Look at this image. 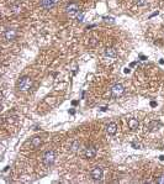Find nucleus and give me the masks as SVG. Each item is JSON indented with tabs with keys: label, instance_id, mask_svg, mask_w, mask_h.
Listing matches in <instances>:
<instances>
[{
	"label": "nucleus",
	"instance_id": "6e6552de",
	"mask_svg": "<svg viewBox=\"0 0 164 184\" xmlns=\"http://www.w3.org/2000/svg\"><path fill=\"white\" fill-rule=\"evenodd\" d=\"M162 126H163V124L159 122V121H157V120H153V121H150V122L148 124L149 131H157V130H159Z\"/></svg>",
	"mask_w": 164,
	"mask_h": 184
},
{
	"label": "nucleus",
	"instance_id": "20e7f679",
	"mask_svg": "<svg viewBox=\"0 0 164 184\" xmlns=\"http://www.w3.org/2000/svg\"><path fill=\"white\" fill-rule=\"evenodd\" d=\"M65 11H67V15H68V16L73 18V16H75V15L78 14V11H79V5H78L76 3H70V4L67 5Z\"/></svg>",
	"mask_w": 164,
	"mask_h": 184
},
{
	"label": "nucleus",
	"instance_id": "412c9836",
	"mask_svg": "<svg viewBox=\"0 0 164 184\" xmlns=\"http://www.w3.org/2000/svg\"><path fill=\"white\" fill-rule=\"evenodd\" d=\"M139 58H142V59L144 61V59H146V56H143V54H139Z\"/></svg>",
	"mask_w": 164,
	"mask_h": 184
},
{
	"label": "nucleus",
	"instance_id": "ddd939ff",
	"mask_svg": "<svg viewBox=\"0 0 164 184\" xmlns=\"http://www.w3.org/2000/svg\"><path fill=\"white\" fill-rule=\"evenodd\" d=\"M10 10H11V13L13 14H15V15H18V14H20L21 13V6L20 5H11L10 6Z\"/></svg>",
	"mask_w": 164,
	"mask_h": 184
},
{
	"label": "nucleus",
	"instance_id": "aec40b11",
	"mask_svg": "<svg viewBox=\"0 0 164 184\" xmlns=\"http://www.w3.org/2000/svg\"><path fill=\"white\" fill-rule=\"evenodd\" d=\"M83 19H84V13L78 14V20H79V21H83Z\"/></svg>",
	"mask_w": 164,
	"mask_h": 184
},
{
	"label": "nucleus",
	"instance_id": "4be33fe9",
	"mask_svg": "<svg viewBox=\"0 0 164 184\" xmlns=\"http://www.w3.org/2000/svg\"><path fill=\"white\" fill-rule=\"evenodd\" d=\"M150 105H152V106H157V103H155V102H152Z\"/></svg>",
	"mask_w": 164,
	"mask_h": 184
},
{
	"label": "nucleus",
	"instance_id": "9b49d317",
	"mask_svg": "<svg viewBox=\"0 0 164 184\" xmlns=\"http://www.w3.org/2000/svg\"><path fill=\"white\" fill-rule=\"evenodd\" d=\"M138 126H139L138 120H136V119H130L128 120V127L131 130H136V129H138Z\"/></svg>",
	"mask_w": 164,
	"mask_h": 184
},
{
	"label": "nucleus",
	"instance_id": "f03ea898",
	"mask_svg": "<svg viewBox=\"0 0 164 184\" xmlns=\"http://www.w3.org/2000/svg\"><path fill=\"white\" fill-rule=\"evenodd\" d=\"M42 161H43V164H45V166H47V167L52 166V164L54 163V161H56V153H54L53 151H47V152L43 154Z\"/></svg>",
	"mask_w": 164,
	"mask_h": 184
},
{
	"label": "nucleus",
	"instance_id": "f3484780",
	"mask_svg": "<svg viewBox=\"0 0 164 184\" xmlns=\"http://www.w3.org/2000/svg\"><path fill=\"white\" fill-rule=\"evenodd\" d=\"M131 146H132L133 148H136V150H141V148H142V143H139V142H137V141H133V142L131 143Z\"/></svg>",
	"mask_w": 164,
	"mask_h": 184
},
{
	"label": "nucleus",
	"instance_id": "7ed1b4c3",
	"mask_svg": "<svg viewBox=\"0 0 164 184\" xmlns=\"http://www.w3.org/2000/svg\"><path fill=\"white\" fill-rule=\"evenodd\" d=\"M123 91H125L123 85L120 84V83H117V84H115L111 88V95H112V98H119V97H121L123 94Z\"/></svg>",
	"mask_w": 164,
	"mask_h": 184
},
{
	"label": "nucleus",
	"instance_id": "b1692460",
	"mask_svg": "<svg viewBox=\"0 0 164 184\" xmlns=\"http://www.w3.org/2000/svg\"><path fill=\"white\" fill-rule=\"evenodd\" d=\"M52 2H53V3H54V4H56V3H57V2H58V0H52Z\"/></svg>",
	"mask_w": 164,
	"mask_h": 184
},
{
	"label": "nucleus",
	"instance_id": "6ab92c4d",
	"mask_svg": "<svg viewBox=\"0 0 164 184\" xmlns=\"http://www.w3.org/2000/svg\"><path fill=\"white\" fill-rule=\"evenodd\" d=\"M157 183H159V184H164V174H163V175H159V177L157 178Z\"/></svg>",
	"mask_w": 164,
	"mask_h": 184
},
{
	"label": "nucleus",
	"instance_id": "39448f33",
	"mask_svg": "<svg viewBox=\"0 0 164 184\" xmlns=\"http://www.w3.org/2000/svg\"><path fill=\"white\" fill-rule=\"evenodd\" d=\"M96 153H98V150H96V147H95V146H93V145L88 146V147L84 150V156H85L87 158H89V159L95 158Z\"/></svg>",
	"mask_w": 164,
	"mask_h": 184
},
{
	"label": "nucleus",
	"instance_id": "f257e3e1",
	"mask_svg": "<svg viewBox=\"0 0 164 184\" xmlns=\"http://www.w3.org/2000/svg\"><path fill=\"white\" fill-rule=\"evenodd\" d=\"M32 86V79L30 77H22L19 82V89L21 91H27Z\"/></svg>",
	"mask_w": 164,
	"mask_h": 184
},
{
	"label": "nucleus",
	"instance_id": "1a4fd4ad",
	"mask_svg": "<svg viewBox=\"0 0 164 184\" xmlns=\"http://www.w3.org/2000/svg\"><path fill=\"white\" fill-rule=\"evenodd\" d=\"M116 131H117V124L116 122H110L107 126H106V132L109 134V135H115L116 134Z\"/></svg>",
	"mask_w": 164,
	"mask_h": 184
},
{
	"label": "nucleus",
	"instance_id": "a211bd4d",
	"mask_svg": "<svg viewBox=\"0 0 164 184\" xmlns=\"http://www.w3.org/2000/svg\"><path fill=\"white\" fill-rule=\"evenodd\" d=\"M104 20H105V22H110V24H115V19L114 18H104Z\"/></svg>",
	"mask_w": 164,
	"mask_h": 184
},
{
	"label": "nucleus",
	"instance_id": "5701e85b",
	"mask_svg": "<svg viewBox=\"0 0 164 184\" xmlns=\"http://www.w3.org/2000/svg\"><path fill=\"white\" fill-rule=\"evenodd\" d=\"M69 113H70V114H72V115H74V114H75V110H73V109H72V110H70V111H69Z\"/></svg>",
	"mask_w": 164,
	"mask_h": 184
},
{
	"label": "nucleus",
	"instance_id": "2eb2a0df",
	"mask_svg": "<svg viewBox=\"0 0 164 184\" xmlns=\"http://www.w3.org/2000/svg\"><path fill=\"white\" fill-rule=\"evenodd\" d=\"M79 147H80V142H79V141H76V140H75V141H73V142H72V145H70V150H72V151H76Z\"/></svg>",
	"mask_w": 164,
	"mask_h": 184
},
{
	"label": "nucleus",
	"instance_id": "9d476101",
	"mask_svg": "<svg viewBox=\"0 0 164 184\" xmlns=\"http://www.w3.org/2000/svg\"><path fill=\"white\" fill-rule=\"evenodd\" d=\"M105 54L107 57H116L117 56V50L115 47H107L105 50Z\"/></svg>",
	"mask_w": 164,
	"mask_h": 184
},
{
	"label": "nucleus",
	"instance_id": "dca6fc26",
	"mask_svg": "<svg viewBox=\"0 0 164 184\" xmlns=\"http://www.w3.org/2000/svg\"><path fill=\"white\" fill-rule=\"evenodd\" d=\"M148 4V0H136V5L138 6H146Z\"/></svg>",
	"mask_w": 164,
	"mask_h": 184
},
{
	"label": "nucleus",
	"instance_id": "4468645a",
	"mask_svg": "<svg viewBox=\"0 0 164 184\" xmlns=\"http://www.w3.org/2000/svg\"><path fill=\"white\" fill-rule=\"evenodd\" d=\"M31 143H32V146L36 148V147H38V146L42 143V138H41V137H33V138L31 140Z\"/></svg>",
	"mask_w": 164,
	"mask_h": 184
},
{
	"label": "nucleus",
	"instance_id": "0eeeda50",
	"mask_svg": "<svg viewBox=\"0 0 164 184\" xmlns=\"http://www.w3.org/2000/svg\"><path fill=\"white\" fill-rule=\"evenodd\" d=\"M4 36H5V40H8V41H14V40L16 38V36H18V32H16V30H14V29H8V30L4 32Z\"/></svg>",
	"mask_w": 164,
	"mask_h": 184
},
{
	"label": "nucleus",
	"instance_id": "f8f14e48",
	"mask_svg": "<svg viewBox=\"0 0 164 184\" xmlns=\"http://www.w3.org/2000/svg\"><path fill=\"white\" fill-rule=\"evenodd\" d=\"M41 5H42L45 9H51V8L54 5V3L52 2V0H42V2H41Z\"/></svg>",
	"mask_w": 164,
	"mask_h": 184
},
{
	"label": "nucleus",
	"instance_id": "423d86ee",
	"mask_svg": "<svg viewBox=\"0 0 164 184\" xmlns=\"http://www.w3.org/2000/svg\"><path fill=\"white\" fill-rule=\"evenodd\" d=\"M90 175H92V178H93L94 180H101V179H103V175H104V170H103V168H100V167H95V168L90 172Z\"/></svg>",
	"mask_w": 164,
	"mask_h": 184
}]
</instances>
